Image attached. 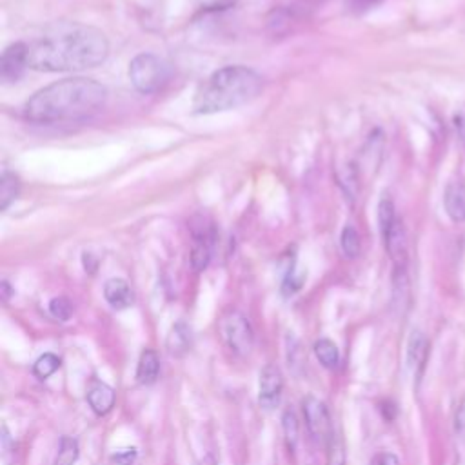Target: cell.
Instances as JSON below:
<instances>
[{
    "label": "cell",
    "instance_id": "1",
    "mask_svg": "<svg viewBox=\"0 0 465 465\" xmlns=\"http://www.w3.org/2000/svg\"><path fill=\"white\" fill-rule=\"evenodd\" d=\"M109 54L105 35L85 24L58 22L27 44L29 67L36 71H82L100 65Z\"/></svg>",
    "mask_w": 465,
    "mask_h": 465
},
{
    "label": "cell",
    "instance_id": "2",
    "mask_svg": "<svg viewBox=\"0 0 465 465\" xmlns=\"http://www.w3.org/2000/svg\"><path fill=\"white\" fill-rule=\"evenodd\" d=\"M107 100V89L96 80L76 76L53 82L36 91L24 105L31 122L54 124L82 120L98 113Z\"/></svg>",
    "mask_w": 465,
    "mask_h": 465
},
{
    "label": "cell",
    "instance_id": "3",
    "mask_svg": "<svg viewBox=\"0 0 465 465\" xmlns=\"http://www.w3.org/2000/svg\"><path fill=\"white\" fill-rule=\"evenodd\" d=\"M263 87L262 76L245 65H225L207 76L194 93L196 114H213L254 100Z\"/></svg>",
    "mask_w": 465,
    "mask_h": 465
},
{
    "label": "cell",
    "instance_id": "4",
    "mask_svg": "<svg viewBox=\"0 0 465 465\" xmlns=\"http://www.w3.org/2000/svg\"><path fill=\"white\" fill-rule=\"evenodd\" d=\"M171 69L167 62L153 53H140L129 64V80L138 93L149 94L163 87Z\"/></svg>",
    "mask_w": 465,
    "mask_h": 465
},
{
    "label": "cell",
    "instance_id": "5",
    "mask_svg": "<svg viewBox=\"0 0 465 465\" xmlns=\"http://www.w3.org/2000/svg\"><path fill=\"white\" fill-rule=\"evenodd\" d=\"M220 334L232 352L240 356L251 352L254 343V332L249 320L240 311H229L220 320Z\"/></svg>",
    "mask_w": 465,
    "mask_h": 465
},
{
    "label": "cell",
    "instance_id": "6",
    "mask_svg": "<svg viewBox=\"0 0 465 465\" xmlns=\"http://www.w3.org/2000/svg\"><path fill=\"white\" fill-rule=\"evenodd\" d=\"M302 411H303V418H305L309 434L316 441H329L334 429H332L331 416H329L325 403L314 396H305L302 400Z\"/></svg>",
    "mask_w": 465,
    "mask_h": 465
},
{
    "label": "cell",
    "instance_id": "7",
    "mask_svg": "<svg viewBox=\"0 0 465 465\" xmlns=\"http://www.w3.org/2000/svg\"><path fill=\"white\" fill-rule=\"evenodd\" d=\"M282 392H283L282 371L276 365L267 363L260 371V381H258V403H260V407L265 409V411L274 409L282 400Z\"/></svg>",
    "mask_w": 465,
    "mask_h": 465
},
{
    "label": "cell",
    "instance_id": "8",
    "mask_svg": "<svg viewBox=\"0 0 465 465\" xmlns=\"http://www.w3.org/2000/svg\"><path fill=\"white\" fill-rule=\"evenodd\" d=\"M25 67H29L27 60V44L25 42H15L2 53L0 60V74L5 82H16Z\"/></svg>",
    "mask_w": 465,
    "mask_h": 465
},
{
    "label": "cell",
    "instance_id": "9",
    "mask_svg": "<svg viewBox=\"0 0 465 465\" xmlns=\"http://www.w3.org/2000/svg\"><path fill=\"white\" fill-rule=\"evenodd\" d=\"M213 242L214 232L211 227H200L193 232V243H191V265L194 271H203L213 256Z\"/></svg>",
    "mask_w": 465,
    "mask_h": 465
},
{
    "label": "cell",
    "instance_id": "10",
    "mask_svg": "<svg viewBox=\"0 0 465 465\" xmlns=\"http://www.w3.org/2000/svg\"><path fill=\"white\" fill-rule=\"evenodd\" d=\"M443 205L449 218L456 223L465 222V182L452 180L447 183L443 193Z\"/></svg>",
    "mask_w": 465,
    "mask_h": 465
},
{
    "label": "cell",
    "instance_id": "11",
    "mask_svg": "<svg viewBox=\"0 0 465 465\" xmlns=\"http://www.w3.org/2000/svg\"><path fill=\"white\" fill-rule=\"evenodd\" d=\"M114 400H116V394L111 385H107L105 381H100V380L91 381V385L87 389V403L94 414H98V416L107 414L113 409Z\"/></svg>",
    "mask_w": 465,
    "mask_h": 465
},
{
    "label": "cell",
    "instance_id": "12",
    "mask_svg": "<svg viewBox=\"0 0 465 465\" xmlns=\"http://www.w3.org/2000/svg\"><path fill=\"white\" fill-rule=\"evenodd\" d=\"M429 356V340L421 331H412L407 341V363L411 371L420 376Z\"/></svg>",
    "mask_w": 465,
    "mask_h": 465
},
{
    "label": "cell",
    "instance_id": "13",
    "mask_svg": "<svg viewBox=\"0 0 465 465\" xmlns=\"http://www.w3.org/2000/svg\"><path fill=\"white\" fill-rule=\"evenodd\" d=\"M104 298L116 311L127 309L133 303V300H134L131 285L125 280H122V278H111V280L105 282V285H104Z\"/></svg>",
    "mask_w": 465,
    "mask_h": 465
},
{
    "label": "cell",
    "instance_id": "14",
    "mask_svg": "<svg viewBox=\"0 0 465 465\" xmlns=\"http://www.w3.org/2000/svg\"><path fill=\"white\" fill-rule=\"evenodd\" d=\"M165 345H167V351L171 356H183L193 345L191 327L183 322H178L176 325H173Z\"/></svg>",
    "mask_w": 465,
    "mask_h": 465
},
{
    "label": "cell",
    "instance_id": "15",
    "mask_svg": "<svg viewBox=\"0 0 465 465\" xmlns=\"http://www.w3.org/2000/svg\"><path fill=\"white\" fill-rule=\"evenodd\" d=\"M160 372V358L153 349H145L140 354L138 365H136V380L142 385H151L156 381Z\"/></svg>",
    "mask_w": 465,
    "mask_h": 465
},
{
    "label": "cell",
    "instance_id": "16",
    "mask_svg": "<svg viewBox=\"0 0 465 465\" xmlns=\"http://www.w3.org/2000/svg\"><path fill=\"white\" fill-rule=\"evenodd\" d=\"M20 193V180L15 173L4 171L0 178V209L5 211L11 202L16 200Z\"/></svg>",
    "mask_w": 465,
    "mask_h": 465
},
{
    "label": "cell",
    "instance_id": "17",
    "mask_svg": "<svg viewBox=\"0 0 465 465\" xmlns=\"http://www.w3.org/2000/svg\"><path fill=\"white\" fill-rule=\"evenodd\" d=\"M314 354L325 369H334L340 363V351L329 338H322L314 343Z\"/></svg>",
    "mask_w": 465,
    "mask_h": 465
},
{
    "label": "cell",
    "instance_id": "18",
    "mask_svg": "<svg viewBox=\"0 0 465 465\" xmlns=\"http://www.w3.org/2000/svg\"><path fill=\"white\" fill-rule=\"evenodd\" d=\"M400 218L396 216V209H394V202L383 194L380 203H378V225H380V232L381 236L387 234L391 231V227L398 222Z\"/></svg>",
    "mask_w": 465,
    "mask_h": 465
},
{
    "label": "cell",
    "instance_id": "19",
    "mask_svg": "<svg viewBox=\"0 0 465 465\" xmlns=\"http://www.w3.org/2000/svg\"><path fill=\"white\" fill-rule=\"evenodd\" d=\"M78 454H80L78 441L71 436H62L53 465H74L78 460Z\"/></svg>",
    "mask_w": 465,
    "mask_h": 465
},
{
    "label": "cell",
    "instance_id": "20",
    "mask_svg": "<svg viewBox=\"0 0 465 465\" xmlns=\"http://www.w3.org/2000/svg\"><path fill=\"white\" fill-rule=\"evenodd\" d=\"M62 365V360L53 354V352H44L42 356L36 358V361L33 363V374L40 380H47L49 376H53Z\"/></svg>",
    "mask_w": 465,
    "mask_h": 465
},
{
    "label": "cell",
    "instance_id": "21",
    "mask_svg": "<svg viewBox=\"0 0 465 465\" xmlns=\"http://www.w3.org/2000/svg\"><path fill=\"white\" fill-rule=\"evenodd\" d=\"M282 427H283V438H285V445L291 452L296 450L298 440H300V425L298 420L294 416L292 411H285L282 416Z\"/></svg>",
    "mask_w": 465,
    "mask_h": 465
},
{
    "label": "cell",
    "instance_id": "22",
    "mask_svg": "<svg viewBox=\"0 0 465 465\" xmlns=\"http://www.w3.org/2000/svg\"><path fill=\"white\" fill-rule=\"evenodd\" d=\"M340 245H341V251H343V254L347 258H356L360 254L361 242H360L358 231L352 225H345L343 227L341 236H340Z\"/></svg>",
    "mask_w": 465,
    "mask_h": 465
},
{
    "label": "cell",
    "instance_id": "23",
    "mask_svg": "<svg viewBox=\"0 0 465 465\" xmlns=\"http://www.w3.org/2000/svg\"><path fill=\"white\" fill-rule=\"evenodd\" d=\"M49 312L53 318L60 322H67L73 314V303L65 296H56L49 302Z\"/></svg>",
    "mask_w": 465,
    "mask_h": 465
},
{
    "label": "cell",
    "instance_id": "24",
    "mask_svg": "<svg viewBox=\"0 0 465 465\" xmlns=\"http://www.w3.org/2000/svg\"><path fill=\"white\" fill-rule=\"evenodd\" d=\"M327 449H329V458H327V465H345V450H343V443L341 438L332 432V436L327 441Z\"/></svg>",
    "mask_w": 465,
    "mask_h": 465
},
{
    "label": "cell",
    "instance_id": "25",
    "mask_svg": "<svg viewBox=\"0 0 465 465\" xmlns=\"http://www.w3.org/2000/svg\"><path fill=\"white\" fill-rule=\"evenodd\" d=\"M138 458V450L134 447H127V449H120L116 452L111 454V461L114 465H133Z\"/></svg>",
    "mask_w": 465,
    "mask_h": 465
},
{
    "label": "cell",
    "instance_id": "26",
    "mask_svg": "<svg viewBox=\"0 0 465 465\" xmlns=\"http://www.w3.org/2000/svg\"><path fill=\"white\" fill-rule=\"evenodd\" d=\"M454 127H456L458 138L465 143V109H460V111L454 114Z\"/></svg>",
    "mask_w": 465,
    "mask_h": 465
},
{
    "label": "cell",
    "instance_id": "27",
    "mask_svg": "<svg viewBox=\"0 0 465 465\" xmlns=\"http://www.w3.org/2000/svg\"><path fill=\"white\" fill-rule=\"evenodd\" d=\"M456 430H458V434L465 440V403L458 409V414H456Z\"/></svg>",
    "mask_w": 465,
    "mask_h": 465
},
{
    "label": "cell",
    "instance_id": "28",
    "mask_svg": "<svg viewBox=\"0 0 465 465\" xmlns=\"http://www.w3.org/2000/svg\"><path fill=\"white\" fill-rule=\"evenodd\" d=\"M380 465H400V463H398V458L394 454L385 452V454L380 456Z\"/></svg>",
    "mask_w": 465,
    "mask_h": 465
},
{
    "label": "cell",
    "instance_id": "29",
    "mask_svg": "<svg viewBox=\"0 0 465 465\" xmlns=\"http://www.w3.org/2000/svg\"><path fill=\"white\" fill-rule=\"evenodd\" d=\"M0 289H2V300H4V302H9L11 294L15 292V291L11 289V285H9V282H5V280H4V282L0 283Z\"/></svg>",
    "mask_w": 465,
    "mask_h": 465
}]
</instances>
